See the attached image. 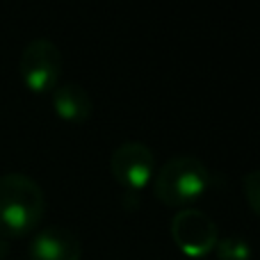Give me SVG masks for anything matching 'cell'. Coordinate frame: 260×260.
<instances>
[{"instance_id": "cell-1", "label": "cell", "mask_w": 260, "mask_h": 260, "mask_svg": "<svg viewBox=\"0 0 260 260\" xmlns=\"http://www.w3.org/2000/svg\"><path fill=\"white\" fill-rule=\"evenodd\" d=\"M46 197L41 185L27 174L0 176V235L23 238L41 224Z\"/></svg>"}, {"instance_id": "cell-2", "label": "cell", "mask_w": 260, "mask_h": 260, "mask_svg": "<svg viewBox=\"0 0 260 260\" xmlns=\"http://www.w3.org/2000/svg\"><path fill=\"white\" fill-rule=\"evenodd\" d=\"M212 176L199 157L176 155L169 157L153 178V192L167 208H192L210 189Z\"/></svg>"}, {"instance_id": "cell-3", "label": "cell", "mask_w": 260, "mask_h": 260, "mask_svg": "<svg viewBox=\"0 0 260 260\" xmlns=\"http://www.w3.org/2000/svg\"><path fill=\"white\" fill-rule=\"evenodd\" d=\"M64 59L57 44L50 39H32L23 48L18 62V76L32 94H48L57 87Z\"/></svg>"}, {"instance_id": "cell-4", "label": "cell", "mask_w": 260, "mask_h": 260, "mask_svg": "<svg viewBox=\"0 0 260 260\" xmlns=\"http://www.w3.org/2000/svg\"><path fill=\"white\" fill-rule=\"evenodd\" d=\"M169 231L176 247L189 258L208 256L210 251H215L217 240H219V229L215 219L199 208L178 210L171 219Z\"/></svg>"}, {"instance_id": "cell-5", "label": "cell", "mask_w": 260, "mask_h": 260, "mask_svg": "<svg viewBox=\"0 0 260 260\" xmlns=\"http://www.w3.org/2000/svg\"><path fill=\"white\" fill-rule=\"evenodd\" d=\"M110 171L126 192L139 194L155 178V153L137 139L123 142L112 151Z\"/></svg>"}, {"instance_id": "cell-6", "label": "cell", "mask_w": 260, "mask_h": 260, "mask_svg": "<svg viewBox=\"0 0 260 260\" xmlns=\"http://www.w3.org/2000/svg\"><path fill=\"white\" fill-rule=\"evenodd\" d=\"M27 253L30 260H80L82 242L71 229L46 226L30 238Z\"/></svg>"}, {"instance_id": "cell-7", "label": "cell", "mask_w": 260, "mask_h": 260, "mask_svg": "<svg viewBox=\"0 0 260 260\" xmlns=\"http://www.w3.org/2000/svg\"><path fill=\"white\" fill-rule=\"evenodd\" d=\"M53 110L64 121L82 123L94 112V101L85 87L76 85V82H64L53 89Z\"/></svg>"}, {"instance_id": "cell-8", "label": "cell", "mask_w": 260, "mask_h": 260, "mask_svg": "<svg viewBox=\"0 0 260 260\" xmlns=\"http://www.w3.org/2000/svg\"><path fill=\"white\" fill-rule=\"evenodd\" d=\"M215 253L219 260H251L253 249L242 235H229L217 240Z\"/></svg>"}, {"instance_id": "cell-9", "label": "cell", "mask_w": 260, "mask_h": 260, "mask_svg": "<svg viewBox=\"0 0 260 260\" xmlns=\"http://www.w3.org/2000/svg\"><path fill=\"white\" fill-rule=\"evenodd\" d=\"M242 189H244V199H247L249 208L260 217V169H253L244 176Z\"/></svg>"}, {"instance_id": "cell-10", "label": "cell", "mask_w": 260, "mask_h": 260, "mask_svg": "<svg viewBox=\"0 0 260 260\" xmlns=\"http://www.w3.org/2000/svg\"><path fill=\"white\" fill-rule=\"evenodd\" d=\"M9 256V240L5 235H0V260H5Z\"/></svg>"}]
</instances>
